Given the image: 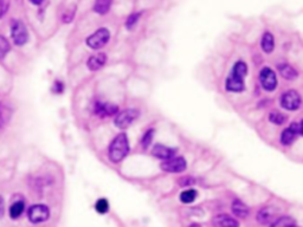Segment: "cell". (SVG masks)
Listing matches in <instances>:
<instances>
[{"label": "cell", "mask_w": 303, "mask_h": 227, "mask_svg": "<svg viewBox=\"0 0 303 227\" xmlns=\"http://www.w3.org/2000/svg\"><path fill=\"white\" fill-rule=\"evenodd\" d=\"M248 74V65L244 62L234 63L232 71L225 82V89L231 93H240L244 90V79Z\"/></svg>", "instance_id": "cell-1"}, {"label": "cell", "mask_w": 303, "mask_h": 227, "mask_svg": "<svg viewBox=\"0 0 303 227\" xmlns=\"http://www.w3.org/2000/svg\"><path fill=\"white\" fill-rule=\"evenodd\" d=\"M129 153V142L125 133L118 134L109 145V159L114 164H118L127 157Z\"/></svg>", "instance_id": "cell-2"}, {"label": "cell", "mask_w": 303, "mask_h": 227, "mask_svg": "<svg viewBox=\"0 0 303 227\" xmlns=\"http://www.w3.org/2000/svg\"><path fill=\"white\" fill-rule=\"evenodd\" d=\"M109 39H110V32L108 31V29L101 28L96 32H94L93 35L88 37L87 45L93 50H98L104 45H107Z\"/></svg>", "instance_id": "cell-3"}, {"label": "cell", "mask_w": 303, "mask_h": 227, "mask_svg": "<svg viewBox=\"0 0 303 227\" xmlns=\"http://www.w3.org/2000/svg\"><path fill=\"white\" fill-rule=\"evenodd\" d=\"M11 36L16 45H24L27 42L29 32L22 20H13L11 25Z\"/></svg>", "instance_id": "cell-4"}, {"label": "cell", "mask_w": 303, "mask_h": 227, "mask_svg": "<svg viewBox=\"0 0 303 227\" xmlns=\"http://www.w3.org/2000/svg\"><path fill=\"white\" fill-rule=\"evenodd\" d=\"M139 117V111L136 109H126L121 113L116 114L115 117V124L120 129H126L131 127V124Z\"/></svg>", "instance_id": "cell-5"}, {"label": "cell", "mask_w": 303, "mask_h": 227, "mask_svg": "<svg viewBox=\"0 0 303 227\" xmlns=\"http://www.w3.org/2000/svg\"><path fill=\"white\" fill-rule=\"evenodd\" d=\"M281 106L287 110H297L301 107V96L297 91L290 90L282 95Z\"/></svg>", "instance_id": "cell-6"}, {"label": "cell", "mask_w": 303, "mask_h": 227, "mask_svg": "<svg viewBox=\"0 0 303 227\" xmlns=\"http://www.w3.org/2000/svg\"><path fill=\"white\" fill-rule=\"evenodd\" d=\"M27 216H29L30 221L33 223H39L43 221H46L50 216V211L45 205H35L31 206L27 212Z\"/></svg>", "instance_id": "cell-7"}, {"label": "cell", "mask_w": 303, "mask_h": 227, "mask_svg": "<svg viewBox=\"0 0 303 227\" xmlns=\"http://www.w3.org/2000/svg\"><path fill=\"white\" fill-rule=\"evenodd\" d=\"M260 81L262 87L267 91H274L277 87V79L276 74L270 67H263L260 73Z\"/></svg>", "instance_id": "cell-8"}, {"label": "cell", "mask_w": 303, "mask_h": 227, "mask_svg": "<svg viewBox=\"0 0 303 227\" xmlns=\"http://www.w3.org/2000/svg\"><path fill=\"white\" fill-rule=\"evenodd\" d=\"M186 167L187 165L184 158H172L161 164V169L167 173H181L185 171Z\"/></svg>", "instance_id": "cell-9"}, {"label": "cell", "mask_w": 303, "mask_h": 227, "mask_svg": "<svg viewBox=\"0 0 303 227\" xmlns=\"http://www.w3.org/2000/svg\"><path fill=\"white\" fill-rule=\"evenodd\" d=\"M94 113L100 117H109L116 115L118 113V108L111 103L96 102L94 106Z\"/></svg>", "instance_id": "cell-10"}, {"label": "cell", "mask_w": 303, "mask_h": 227, "mask_svg": "<svg viewBox=\"0 0 303 227\" xmlns=\"http://www.w3.org/2000/svg\"><path fill=\"white\" fill-rule=\"evenodd\" d=\"M152 154L154 155L155 158L160 159V160H168V159H172L175 154V149L166 147L163 144H156L153 147Z\"/></svg>", "instance_id": "cell-11"}, {"label": "cell", "mask_w": 303, "mask_h": 227, "mask_svg": "<svg viewBox=\"0 0 303 227\" xmlns=\"http://www.w3.org/2000/svg\"><path fill=\"white\" fill-rule=\"evenodd\" d=\"M214 227H239V222L227 214L216 215L212 220Z\"/></svg>", "instance_id": "cell-12"}, {"label": "cell", "mask_w": 303, "mask_h": 227, "mask_svg": "<svg viewBox=\"0 0 303 227\" xmlns=\"http://www.w3.org/2000/svg\"><path fill=\"white\" fill-rule=\"evenodd\" d=\"M107 63V55L105 53H97V55L91 56L88 59V67L91 71L100 70L102 66H104V64Z\"/></svg>", "instance_id": "cell-13"}, {"label": "cell", "mask_w": 303, "mask_h": 227, "mask_svg": "<svg viewBox=\"0 0 303 227\" xmlns=\"http://www.w3.org/2000/svg\"><path fill=\"white\" fill-rule=\"evenodd\" d=\"M232 212L237 218L244 219L249 215V207L244 202H241L240 200H234L232 204Z\"/></svg>", "instance_id": "cell-14"}, {"label": "cell", "mask_w": 303, "mask_h": 227, "mask_svg": "<svg viewBox=\"0 0 303 227\" xmlns=\"http://www.w3.org/2000/svg\"><path fill=\"white\" fill-rule=\"evenodd\" d=\"M274 216H275V212L272 211L270 207H264L258 212L257 220L262 223V225H268L269 222H271L272 220H274Z\"/></svg>", "instance_id": "cell-15"}, {"label": "cell", "mask_w": 303, "mask_h": 227, "mask_svg": "<svg viewBox=\"0 0 303 227\" xmlns=\"http://www.w3.org/2000/svg\"><path fill=\"white\" fill-rule=\"evenodd\" d=\"M278 70H280L281 74L284 77L285 80L292 81V80L297 79V76H298L297 71H296L292 66L289 65V64H281V65H278Z\"/></svg>", "instance_id": "cell-16"}, {"label": "cell", "mask_w": 303, "mask_h": 227, "mask_svg": "<svg viewBox=\"0 0 303 227\" xmlns=\"http://www.w3.org/2000/svg\"><path fill=\"white\" fill-rule=\"evenodd\" d=\"M261 45H262V49H263L264 52H267V53L272 52V50H274V46H275L274 36H272L270 32H265L263 37H262Z\"/></svg>", "instance_id": "cell-17"}, {"label": "cell", "mask_w": 303, "mask_h": 227, "mask_svg": "<svg viewBox=\"0 0 303 227\" xmlns=\"http://www.w3.org/2000/svg\"><path fill=\"white\" fill-rule=\"evenodd\" d=\"M111 0H96L94 4V11L98 15H105L110 10Z\"/></svg>", "instance_id": "cell-18"}, {"label": "cell", "mask_w": 303, "mask_h": 227, "mask_svg": "<svg viewBox=\"0 0 303 227\" xmlns=\"http://www.w3.org/2000/svg\"><path fill=\"white\" fill-rule=\"evenodd\" d=\"M296 222L291 216H281L276 221L271 223L270 227H295Z\"/></svg>", "instance_id": "cell-19"}, {"label": "cell", "mask_w": 303, "mask_h": 227, "mask_svg": "<svg viewBox=\"0 0 303 227\" xmlns=\"http://www.w3.org/2000/svg\"><path fill=\"white\" fill-rule=\"evenodd\" d=\"M24 208H25V204L23 201H17L11 206L10 208V215L12 219H18L20 215L23 214Z\"/></svg>", "instance_id": "cell-20"}, {"label": "cell", "mask_w": 303, "mask_h": 227, "mask_svg": "<svg viewBox=\"0 0 303 227\" xmlns=\"http://www.w3.org/2000/svg\"><path fill=\"white\" fill-rule=\"evenodd\" d=\"M296 137H297V135H296L295 133H292V131L288 128V129L283 130V133H282L281 142H282V144H284V145H290L292 142L296 140Z\"/></svg>", "instance_id": "cell-21"}, {"label": "cell", "mask_w": 303, "mask_h": 227, "mask_svg": "<svg viewBox=\"0 0 303 227\" xmlns=\"http://www.w3.org/2000/svg\"><path fill=\"white\" fill-rule=\"evenodd\" d=\"M197 198V192L195 189H187V191H184L181 194H180V200L184 202V204H191Z\"/></svg>", "instance_id": "cell-22"}, {"label": "cell", "mask_w": 303, "mask_h": 227, "mask_svg": "<svg viewBox=\"0 0 303 227\" xmlns=\"http://www.w3.org/2000/svg\"><path fill=\"white\" fill-rule=\"evenodd\" d=\"M269 120H270L271 123L281 125L284 123L285 120H287V117H285L284 115H282L280 111H272V113L270 114V116H269Z\"/></svg>", "instance_id": "cell-23"}, {"label": "cell", "mask_w": 303, "mask_h": 227, "mask_svg": "<svg viewBox=\"0 0 303 227\" xmlns=\"http://www.w3.org/2000/svg\"><path fill=\"white\" fill-rule=\"evenodd\" d=\"M140 16H141L140 12H135V13H132V15L128 17L127 22H126V26H127L128 30L134 29L136 23H138L139 19H140Z\"/></svg>", "instance_id": "cell-24"}, {"label": "cell", "mask_w": 303, "mask_h": 227, "mask_svg": "<svg viewBox=\"0 0 303 227\" xmlns=\"http://www.w3.org/2000/svg\"><path fill=\"white\" fill-rule=\"evenodd\" d=\"M153 135H154V130L149 129L148 131H146V134L144 135V137H142L141 145L145 149H147L149 147V145H151L152 141H153Z\"/></svg>", "instance_id": "cell-25"}, {"label": "cell", "mask_w": 303, "mask_h": 227, "mask_svg": "<svg viewBox=\"0 0 303 227\" xmlns=\"http://www.w3.org/2000/svg\"><path fill=\"white\" fill-rule=\"evenodd\" d=\"M10 51V44L4 37L0 36V58H4Z\"/></svg>", "instance_id": "cell-26"}, {"label": "cell", "mask_w": 303, "mask_h": 227, "mask_svg": "<svg viewBox=\"0 0 303 227\" xmlns=\"http://www.w3.org/2000/svg\"><path fill=\"white\" fill-rule=\"evenodd\" d=\"M95 208L98 213H107L109 209V204L105 199H100L95 205Z\"/></svg>", "instance_id": "cell-27"}, {"label": "cell", "mask_w": 303, "mask_h": 227, "mask_svg": "<svg viewBox=\"0 0 303 227\" xmlns=\"http://www.w3.org/2000/svg\"><path fill=\"white\" fill-rule=\"evenodd\" d=\"M10 8V0H0V18H3Z\"/></svg>", "instance_id": "cell-28"}, {"label": "cell", "mask_w": 303, "mask_h": 227, "mask_svg": "<svg viewBox=\"0 0 303 227\" xmlns=\"http://www.w3.org/2000/svg\"><path fill=\"white\" fill-rule=\"evenodd\" d=\"M289 129H290L292 133L297 135V136H299V135H302V123L301 122H294V123L289 127Z\"/></svg>", "instance_id": "cell-29"}, {"label": "cell", "mask_w": 303, "mask_h": 227, "mask_svg": "<svg viewBox=\"0 0 303 227\" xmlns=\"http://www.w3.org/2000/svg\"><path fill=\"white\" fill-rule=\"evenodd\" d=\"M8 117H9L8 109L3 106H0V127L5 124V122L8 121Z\"/></svg>", "instance_id": "cell-30"}, {"label": "cell", "mask_w": 303, "mask_h": 227, "mask_svg": "<svg viewBox=\"0 0 303 227\" xmlns=\"http://www.w3.org/2000/svg\"><path fill=\"white\" fill-rule=\"evenodd\" d=\"M195 179L190 178V176H186V178H183L181 180H180L179 185L183 186V187H190V186L195 185Z\"/></svg>", "instance_id": "cell-31"}, {"label": "cell", "mask_w": 303, "mask_h": 227, "mask_svg": "<svg viewBox=\"0 0 303 227\" xmlns=\"http://www.w3.org/2000/svg\"><path fill=\"white\" fill-rule=\"evenodd\" d=\"M5 212V205H4V200H3L2 196H0V218H2L3 215H4Z\"/></svg>", "instance_id": "cell-32"}, {"label": "cell", "mask_w": 303, "mask_h": 227, "mask_svg": "<svg viewBox=\"0 0 303 227\" xmlns=\"http://www.w3.org/2000/svg\"><path fill=\"white\" fill-rule=\"evenodd\" d=\"M54 91H56L57 94L62 93V91H63V84L59 83V82H56V84H54Z\"/></svg>", "instance_id": "cell-33"}, {"label": "cell", "mask_w": 303, "mask_h": 227, "mask_svg": "<svg viewBox=\"0 0 303 227\" xmlns=\"http://www.w3.org/2000/svg\"><path fill=\"white\" fill-rule=\"evenodd\" d=\"M30 2H31L33 5H40L44 2V0H30Z\"/></svg>", "instance_id": "cell-34"}, {"label": "cell", "mask_w": 303, "mask_h": 227, "mask_svg": "<svg viewBox=\"0 0 303 227\" xmlns=\"http://www.w3.org/2000/svg\"><path fill=\"white\" fill-rule=\"evenodd\" d=\"M189 227H202V226L198 225V223H192V225H190Z\"/></svg>", "instance_id": "cell-35"}]
</instances>
